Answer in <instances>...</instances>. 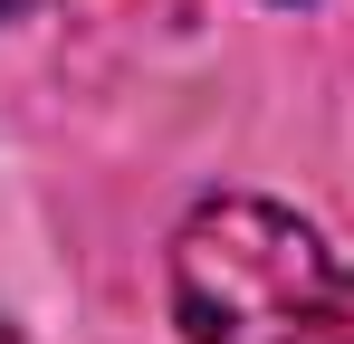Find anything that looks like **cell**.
<instances>
[{
	"label": "cell",
	"mask_w": 354,
	"mask_h": 344,
	"mask_svg": "<svg viewBox=\"0 0 354 344\" xmlns=\"http://www.w3.org/2000/svg\"><path fill=\"white\" fill-rule=\"evenodd\" d=\"M0 344H19V335H10V325H0Z\"/></svg>",
	"instance_id": "3957f363"
},
{
	"label": "cell",
	"mask_w": 354,
	"mask_h": 344,
	"mask_svg": "<svg viewBox=\"0 0 354 344\" xmlns=\"http://www.w3.org/2000/svg\"><path fill=\"white\" fill-rule=\"evenodd\" d=\"M278 344H354V268L316 258V268H306V287L288 296Z\"/></svg>",
	"instance_id": "6da1fadb"
},
{
	"label": "cell",
	"mask_w": 354,
	"mask_h": 344,
	"mask_svg": "<svg viewBox=\"0 0 354 344\" xmlns=\"http://www.w3.org/2000/svg\"><path fill=\"white\" fill-rule=\"evenodd\" d=\"M19 10H29V0H0V19H19Z\"/></svg>",
	"instance_id": "7a4b0ae2"
}]
</instances>
